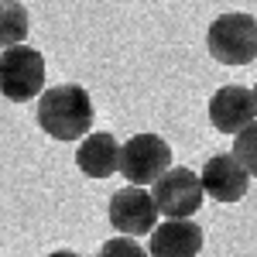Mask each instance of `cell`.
<instances>
[{
    "mask_svg": "<svg viewBox=\"0 0 257 257\" xmlns=\"http://www.w3.org/2000/svg\"><path fill=\"white\" fill-rule=\"evenodd\" d=\"M48 257H79V254H76V250H52Z\"/></svg>",
    "mask_w": 257,
    "mask_h": 257,
    "instance_id": "cell-14",
    "label": "cell"
},
{
    "mask_svg": "<svg viewBox=\"0 0 257 257\" xmlns=\"http://www.w3.org/2000/svg\"><path fill=\"white\" fill-rule=\"evenodd\" d=\"M202 250V226L192 219H161L151 230L148 257H196Z\"/></svg>",
    "mask_w": 257,
    "mask_h": 257,
    "instance_id": "cell-9",
    "label": "cell"
},
{
    "mask_svg": "<svg viewBox=\"0 0 257 257\" xmlns=\"http://www.w3.org/2000/svg\"><path fill=\"white\" fill-rule=\"evenodd\" d=\"M96 257H148V250L131 237H113V240H106V243L99 247Z\"/></svg>",
    "mask_w": 257,
    "mask_h": 257,
    "instance_id": "cell-13",
    "label": "cell"
},
{
    "mask_svg": "<svg viewBox=\"0 0 257 257\" xmlns=\"http://www.w3.org/2000/svg\"><path fill=\"white\" fill-rule=\"evenodd\" d=\"M250 96H254V110H257V82L250 86Z\"/></svg>",
    "mask_w": 257,
    "mask_h": 257,
    "instance_id": "cell-15",
    "label": "cell"
},
{
    "mask_svg": "<svg viewBox=\"0 0 257 257\" xmlns=\"http://www.w3.org/2000/svg\"><path fill=\"white\" fill-rule=\"evenodd\" d=\"M38 127L55 141H79L93 127V99L79 82H62L38 96Z\"/></svg>",
    "mask_w": 257,
    "mask_h": 257,
    "instance_id": "cell-1",
    "label": "cell"
},
{
    "mask_svg": "<svg viewBox=\"0 0 257 257\" xmlns=\"http://www.w3.org/2000/svg\"><path fill=\"white\" fill-rule=\"evenodd\" d=\"M155 209L165 219H192L202 206V185L192 168H168L165 175L155 182Z\"/></svg>",
    "mask_w": 257,
    "mask_h": 257,
    "instance_id": "cell-5",
    "label": "cell"
},
{
    "mask_svg": "<svg viewBox=\"0 0 257 257\" xmlns=\"http://www.w3.org/2000/svg\"><path fill=\"white\" fill-rule=\"evenodd\" d=\"M233 158L243 165V172L250 178H257V120L250 127H243L237 134V144H233Z\"/></svg>",
    "mask_w": 257,
    "mask_h": 257,
    "instance_id": "cell-12",
    "label": "cell"
},
{
    "mask_svg": "<svg viewBox=\"0 0 257 257\" xmlns=\"http://www.w3.org/2000/svg\"><path fill=\"white\" fill-rule=\"evenodd\" d=\"M45 93V55L31 45L0 52V96L11 103H28Z\"/></svg>",
    "mask_w": 257,
    "mask_h": 257,
    "instance_id": "cell-3",
    "label": "cell"
},
{
    "mask_svg": "<svg viewBox=\"0 0 257 257\" xmlns=\"http://www.w3.org/2000/svg\"><path fill=\"white\" fill-rule=\"evenodd\" d=\"M76 165H79L82 175L89 178H110L117 175L120 168V141L106 131H96V134H86L76 151Z\"/></svg>",
    "mask_w": 257,
    "mask_h": 257,
    "instance_id": "cell-10",
    "label": "cell"
},
{
    "mask_svg": "<svg viewBox=\"0 0 257 257\" xmlns=\"http://www.w3.org/2000/svg\"><path fill=\"white\" fill-rule=\"evenodd\" d=\"M199 185H202V196L216 199V202H240L250 189V175L243 172V165L233 155H213L202 165Z\"/></svg>",
    "mask_w": 257,
    "mask_h": 257,
    "instance_id": "cell-8",
    "label": "cell"
},
{
    "mask_svg": "<svg viewBox=\"0 0 257 257\" xmlns=\"http://www.w3.org/2000/svg\"><path fill=\"white\" fill-rule=\"evenodd\" d=\"M257 120L254 110V96H250V86H219L216 93L209 96V123L216 127L219 134H233L237 138L243 127H250Z\"/></svg>",
    "mask_w": 257,
    "mask_h": 257,
    "instance_id": "cell-7",
    "label": "cell"
},
{
    "mask_svg": "<svg viewBox=\"0 0 257 257\" xmlns=\"http://www.w3.org/2000/svg\"><path fill=\"white\" fill-rule=\"evenodd\" d=\"M110 226L120 237H144L158 226V209L151 192H144L138 185H123L120 192L110 196Z\"/></svg>",
    "mask_w": 257,
    "mask_h": 257,
    "instance_id": "cell-6",
    "label": "cell"
},
{
    "mask_svg": "<svg viewBox=\"0 0 257 257\" xmlns=\"http://www.w3.org/2000/svg\"><path fill=\"white\" fill-rule=\"evenodd\" d=\"M28 28H31L28 7H24L21 0H0V52L24 45Z\"/></svg>",
    "mask_w": 257,
    "mask_h": 257,
    "instance_id": "cell-11",
    "label": "cell"
},
{
    "mask_svg": "<svg viewBox=\"0 0 257 257\" xmlns=\"http://www.w3.org/2000/svg\"><path fill=\"white\" fill-rule=\"evenodd\" d=\"M206 48L219 65H250L257 59V18L243 11L219 14L206 31Z\"/></svg>",
    "mask_w": 257,
    "mask_h": 257,
    "instance_id": "cell-2",
    "label": "cell"
},
{
    "mask_svg": "<svg viewBox=\"0 0 257 257\" xmlns=\"http://www.w3.org/2000/svg\"><path fill=\"white\" fill-rule=\"evenodd\" d=\"M172 168V144L158 134H134L127 138V144H120V168L117 175H123L131 185H155L165 172Z\"/></svg>",
    "mask_w": 257,
    "mask_h": 257,
    "instance_id": "cell-4",
    "label": "cell"
}]
</instances>
